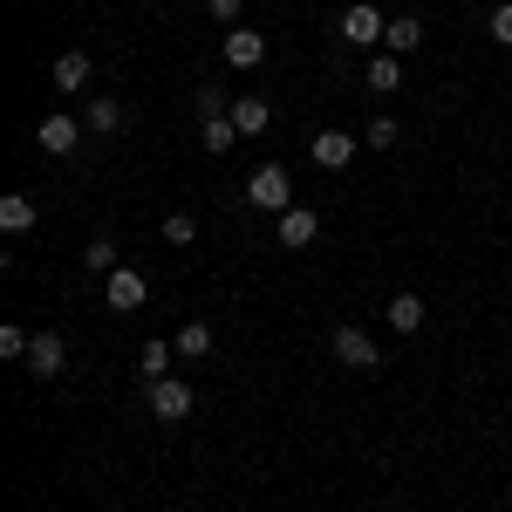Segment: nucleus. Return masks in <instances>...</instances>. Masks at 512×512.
Instances as JSON below:
<instances>
[{"mask_svg":"<svg viewBox=\"0 0 512 512\" xmlns=\"http://www.w3.org/2000/svg\"><path fill=\"white\" fill-rule=\"evenodd\" d=\"M315 239H321V212L315 205H287V212H280V246L301 253V246H315Z\"/></svg>","mask_w":512,"mask_h":512,"instance_id":"obj_5","label":"nucleus"},{"mask_svg":"<svg viewBox=\"0 0 512 512\" xmlns=\"http://www.w3.org/2000/svg\"><path fill=\"white\" fill-rule=\"evenodd\" d=\"M342 35H349V41H362V48H376V41L390 35V21H383L376 7H349V14H342Z\"/></svg>","mask_w":512,"mask_h":512,"instance_id":"obj_9","label":"nucleus"},{"mask_svg":"<svg viewBox=\"0 0 512 512\" xmlns=\"http://www.w3.org/2000/svg\"><path fill=\"white\" fill-rule=\"evenodd\" d=\"M55 89H89V55H82V48H69V55L55 62Z\"/></svg>","mask_w":512,"mask_h":512,"instance_id":"obj_16","label":"nucleus"},{"mask_svg":"<svg viewBox=\"0 0 512 512\" xmlns=\"http://www.w3.org/2000/svg\"><path fill=\"white\" fill-rule=\"evenodd\" d=\"M383 315H390V328H396V335H417V328H424V301H417V294H396V301L383 308Z\"/></svg>","mask_w":512,"mask_h":512,"instance_id":"obj_14","label":"nucleus"},{"mask_svg":"<svg viewBox=\"0 0 512 512\" xmlns=\"http://www.w3.org/2000/svg\"><path fill=\"white\" fill-rule=\"evenodd\" d=\"M492 41H506V48H512V0L492 7Z\"/></svg>","mask_w":512,"mask_h":512,"instance_id":"obj_24","label":"nucleus"},{"mask_svg":"<svg viewBox=\"0 0 512 512\" xmlns=\"http://www.w3.org/2000/svg\"><path fill=\"white\" fill-rule=\"evenodd\" d=\"M383 48H390V55H417V48H424V21H410V14H403V21H390Z\"/></svg>","mask_w":512,"mask_h":512,"instance_id":"obj_15","label":"nucleus"},{"mask_svg":"<svg viewBox=\"0 0 512 512\" xmlns=\"http://www.w3.org/2000/svg\"><path fill=\"white\" fill-rule=\"evenodd\" d=\"M82 123H89L96 137H110V130H123V103H117V96H89V110H82Z\"/></svg>","mask_w":512,"mask_h":512,"instance_id":"obj_12","label":"nucleus"},{"mask_svg":"<svg viewBox=\"0 0 512 512\" xmlns=\"http://www.w3.org/2000/svg\"><path fill=\"white\" fill-rule=\"evenodd\" d=\"M35 198H21V192H7L0 198V233H35Z\"/></svg>","mask_w":512,"mask_h":512,"instance_id":"obj_11","label":"nucleus"},{"mask_svg":"<svg viewBox=\"0 0 512 512\" xmlns=\"http://www.w3.org/2000/svg\"><path fill=\"white\" fill-rule=\"evenodd\" d=\"M205 7H212V21H226V28H233V21H239V7H246V0H205Z\"/></svg>","mask_w":512,"mask_h":512,"instance_id":"obj_26","label":"nucleus"},{"mask_svg":"<svg viewBox=\"0 0 512 512\" xmlns=\"http://www.w3.org/2000/svg\"><path fill=\"white\" fill-rule=\"evenodd\" d=\"M396 82H403V69H396V55H369V89H376V96H390Z\"/></svg>","mask_w":512,"mask_h":512,"instance_id":"obj_18","label":"nucleus"},{"mask_svg":"<svg viewBox=\"0 0 512 512\" xmlns=\"http://www.w3.org/2000/svg\"><path fill=\"white\" fill-rule=\"evenodd\" d=\"M144 396H151V417L158 424H185L192 417V383L185 376H158V383H144Z\"/></svg>","mask_w":512,"mask_h":512,"instance_id":"obj_1","label":"nucleus"},{"mask_svg":"<svg viewBox=\"0 0 512 512\" xmlns=\"http://www.w3.org/2000/svg\"><path fill=\"white\" fill-rule=\"evenodd\" d=\"M28 342H35V335H21V328H14V321H7V328H0V355H7V362H21V355H28Z\"/></svg>","mask_w":512,"mask_h":512,"instance_id":"obj_23","label":"nucleus"},{"mask_svg":"<svg viewBox=\"0 0 512 512\" xmlns=\"http://www.w3.org/2000/svg\"><path fill=\"white\" fill-rule=\"evenodd\" d=\"M390 144H396V123L376 117V123H369V151H390Z\"/></svg>","mask_w":512,"mask_h":512,"instance_id":"obj_25","label":"nucleus"},{"mask_svg":"<svg viewBox=\"0 0 512 512\" xmlns=\"http://www.w3.org/2000/svg\"><path fill=\"white\" fill-rule=\"evenodd\" d=\"M82 260H89V274H117V246H110V239H89Z\"/></svg>","mask_w":512,"mask_h":512,"instance_id":"obj_21","label":"nucleus"},{"mask_svg":"<svg viewBox=\"0 0 512 512\" xmlns=\"http://www.w3.org/2000/svg\"><path fill=\"white\" fill-rule=\"evenodd\" d=\"M164 239H171V246H192V239H198V219H192V212H171V219H164Z\"/></svg>","mask_w":512,"mask_h":512,"instance_id":"obj_22","label":"nucleus"},{"mask_svg":"<svg viewBox=\"0 0 512 512\" xmlns=\"http://www.w3.org/2000/svg\"><path fill=\"white\" fill-rule=\"evenodd\" d=\"M246 198H253L260 212H287V205H294V178H287L280 164H260V171L246 178Z\"/></svg>","mask_w":512,"mask_h":512,"instance_id":"obj_2","label":"nucleus"},{"mask_svg":"<svg viewBox=\"0 0 512 512\" xmlns=\"http://www.w3.org/2000/svg\"><path fill=\"white\" fill-rule=\"evenodd\" d=\"M233 123H239V137H260V130L274 123V110H267L260 96H233Z\"/></svg>","mask_w":512,"mask_h":512,"instance_id":"obj_13","label":"nucleus"},{"mask_svg":"<svg viewBox=\"0 0 512 512\" xmlns=\"http://www.w3.org/2000/svg\"><path fill=\"white\" fill-rule=\"evenodd\" d=\"M335 362L342 369H383V349L369 342V328H335Z\"/></svg>","mask_w":512,"mask_h":512,"instance_id":"obj_4","label":"nucleus"},{"mask_svg":"<svg viewBox=\"0 0 512 512\" xmlns=\"http://www.w3.org/2000/svg\"><path fill=\"white\" fill-rule=\"evenodd\" d=\"M171 355H178V342H144V383H158L171 369Z\"/></svg>","mask_w":512,"mask_h":512,"instance_id":"obj_20","label":"nucleus"},{"mask_svg":"<svg viewBox=\"0 0 512 512\" xmlns=\"http://www.w3.org/2000/svg\"><path fill=\"white\" fill-rule=\"evenodd\" d=\"M82 130H89V123H76V117H41V151H48V158H76Z\"/></svg>","mask_w":512,"mask_h":512,"instance_id":"obj_7","label":"nucleus"},{"mask_svg":"<svg viewBox=\"0 0 512 512\" xmlns=\"http://www.w3.org/2000/svg\"><path fill=\"white\" fill-rule=\"evenodd\" d=\"M226 62H233V69H260V62H267L260 28H226Z\"/></svg>","mask_w":512,"mask_h":512,"instance_id":"obj_8","label":"nucleus"},{"mask_svg":"<svg viewBox=\"0 0 512 512\" xmlns=\"http://www.w3.org/2000/svg\"><path fill=\"white\" fill-rule=\"evenodd\" d=\"M212 349V321H185L178 328V355H205Z\"/></svg>","mask_w":512,"mask_h":512,"instance_id":"obj_19","label":"nucleus"},{"mask_svg":"<svg viewBox=\"0 0 512 512\" xmlns=\"http://www.w3.org/2000/svg\"><path fill=\"white\" fill-rule=\"evenodd\" d=\"M349 158H355V137H349V130H321V137H315V164H321V171H342Z\"/></svg>","mask_w":512,"mask_h":512,"instance_id":"obj_10","label":"nucleus"},{"mask_svg":"<svg viewBox=\"0 0 512 512\" xmlns=\"http://www.w3.org/2000/svg\"><path fill=\"white\" fill-rule=\"evenodd\" d=\"M62 362H69V342H62L55 328H41L35 342H28V369H35L41 383H48V376H62Z\"/></svg>","mask_w":512,"mask_h":512,"instance_id":"obj_6","label":"nucleus"},{"mask_svg":"<svg viewBox=\"0 0 512 512\" xmlns=\"http://www.w3.org/2000/svg\"><path fill=\"white\" fill-rule=\"evenodd\" d=\"M233 144H239L233 110H226V117H205V151H233Z\"/></svg>","mask_w":512,"mask_h":512,"instance_id":"obj_17","label":"nucleus"},{"mask_svg":"<svg viewBox=\"0 0 512 512\" xmlns=\"http://www.w3.org/2000/svg\"><path fill=\"white\" fill-rule=\"evenodd\" d=\"M103 301H110L117 315H130V308H144V301H151V280L130 274V267H117V274H103Z\"/></svg>","mask_w":512,"mask_h":512,"instance_id":"obj_3","label":"nucleus"}]
</instances>
